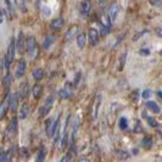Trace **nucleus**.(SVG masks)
Listing matches in <instances>:
<instances>
[{
  "instance_id": "f257e3e1",
  "label": "nucleus",
  "mask_w": 162,
  "mask_h": 162,
  "mask_svg": "<svg viewBox=\"0 0 162 162\" xmlns=\"http://www.w3.org/2000/svg\"><path fill=\"white\" fill-rule=\"evenodd\" d=\"M15 38L11 37L10 38V44H9V48H8V55L5 57V70H9L10 65L12 63L14 59H15Z\"/></svg>"
},
{
  "instance_id": "5701e85b",
  "label": "nucleus",
  "mask_w": 162,
  "mask_h": 162,
  "mask_svg": "<svg viewBox=\"0 0 162 162\" xmlns=\"http://www.w3.org/2000/svg\"><path fill=\"white\" fill-rule=\"evenodd\" d=\"M45 156H46V150L44 146H42L37 154V162H44L45 160Z\"/></svg>"
},
{
  "instance_id": "a18cd8bd",
  "label": "nucleus",
  "mask_w": 162,
  "mask_h": 162,
  "mask_svg": "<svg viewBox=\"0 0 162 162\" xmlns=\"http://www.w3.org/2000/svg\"><path fill=\"white\" fill-rule=\"evenodd\" d=\"M156 94H157V96H158V98H161V99H162V90H158V91H156Z\"/></svg>"
},
{
  "instance_id": "473e14b6",
  "label": "nucleus",
  "mask_w": 162,
  "mask_h": 162,
  "mask_svg": "<svg viewBox=\"0 0 162 162\" xmlns=\"http://www.w3.org/2000/svg\"><path fill=\"white\" fill-rule=\"evenodd\" d=\"M117 156L121 160H128V157L131 155H129L127 151H124V150H117Z\"/></svg>"
},
{
  "instance_id": "72a5a7b5",
  "label": "nucleus",
  "mask_w": 162,
  "mask_h": 162,
  "mask_svg": "<svg viewBox=\"0 0 162 162\" xmlns=\"http://www.w3.org/2000/svg\"><path fill=\"white\" fill-rule=\"evenodd\" d=\"M110 30H111V28H107V27H105V26H103L101 23H100V32H99V36H107L109 33H110Z\"/></svg>"
},
{
  "instance_id": "7ed1b4c3",
  "label": "nucleus",
  "mask_w": 162,
  "mask_h": 162,
  "mask_svg": "<svg viewBox=\"0 0 162 162\" xmlns=\"http://www.w3.org/2000/svg\"><path fill=\"white\" fill-rule=\"evenodd\" d=\"M71 123V113H68L67 118H66V123L63 127V135H62V140H61V149H66L67 143H68V127Z\"/></svg>"
},
{
  "instance_id": "dca6fc26",
  "label": "nucleus",
  "mask_w": 162,
  "mask_h": 162,
  "mask_svg": "<svg viewBox=\"0 0 162 162\" xmlns=\"http://www.w3.org/2000/svg\"><path fill=\"white\" fill-rule=\"evenodd\" d=\"M9 99H10V95L8 94V95H6L5 101L3 103V105H2V106H0V119H2V118L5 116V113H6L8 109H9Z\"/></svg>"
},
{
  "instance_id": "4be33fe9",
  "label": "nucleus",
  "mask_w": 162,
  "mask_h": 162,
  "mask_svg": "<svg viewBox=\"0 0 162 162\" xmlns=\"http://www.w3.org/2000/svg\"><path fill=\"white\" fill-rule=\"evenodd\" d=\"M143 116H144V118L148 121V123H149V125H150V127H152V128H157V127H158V123H157V121H156L154 117H150V116H148L145 111H143Z\"/></svg>"
},
{
  "instance_id": "2f4dec72",
  "label": "nucleus",
  "mask_w": 162,
  "mask_h": 162,
  "mask_svg": "<svg viewBox=\"0 0 162 162\" xmlns=\"http://www.w3.org/2000/svg\"><path fill=\"white\" fill-rule=\"evenodd\" d=\"M145 129L143 128V124L139 119H135V127H134V133H144Z\"/></svg>"
},
{
  "instance_id": "58836bf2",
  "label": "nucleus",
  "mask_w": 162,
  "mask_h": 162,
  "mask_svg": "<svg viewBox=\"0 0 162 162\" xmlns=\"http://www.w3.org/2000/svg\"><path fill=\"white\" fill-rule=\"evenodd\" d=\"M150 49H141L140 51H139V54L140 55H150Z\"/></svg>"
},
{
  "instance_id": "37998d69",
  "label": "nucleus",
  "mask_w": 162,
  "mask_h": 162,
  "mask_svg": "<svg viewBox=\"0 0 162 162\" xmlns=\"http://www.w3.org/2000/svg\"><path fill=\"white\" fill-rule=\"evenodd\" d=\"M78 162H90V161H89L87 157H81V158L78 160Z\"/></svg>"
},
{
  "instance_id": "aec40b11",
  "label": "nucleus",
  "mask_w": 162,
  "mask_h": 162,
  "mask_svg": "<svg viewBox=\"0 0 162 162\" xmlns=\"http://www.w3.org/2000/svg\"><path fill=\"white\" fill-rule=\"evenodd\" d=\"M54 42H55V36H46L45 37V39H44V42H43V48L44 49H49L52 44H54Z\"/></svg>"
},
{
  "instance_id": "f704fd0d",
  "label": "nucleus",
  "mask_w": 162,
  "mask_h": 162,
  "mask_svg": "<svg viewBox=\"0 0 162 162\" xmlns=\"http://www.w3.org/2000/svg\"><path fill=\"white\" fill-rule=\"evenodd\" d=\"M5 6L8 8V16L9 17H12L14 16V11H12V8H11V3L6 0V2H5Z\"/></svg>"
},
{
  "instance_id": "cd10ccee",
  "label": "nucleus",
  "mask_w": 162,
  "mask_h": 162,
  "mask_svg": "<svg viewBox=\"0 0 162 162\" xmlns=\"http://www.w3.org/2000/svg\"><path fill=\"white\" fill-rule=\"evenodd\" d=\"M127 55H128V52L127 51H124L121 56H119V65H118V71H122L123 70V67H124V63H125V59H127Z\"/></svg>"
},
{
  "instance_id": "9d476101",
  "label": "nucleus",
  "mask_w": 162,
  "mask_h": 162,
  "mask_svg": "<svg viewBox=\"0 0 162 162\" xmlns=\"http://www.w3.org/2000/svg\"><path fill=\"white\" fill-rule=\"evenodd\" d=\"M75 156H76V148H75V145H72L71 149L68 150V152L65 155L63 158L61 160V162H72L73 158H75Z\"/></svg>"
},
{
  "instance_id": "393cba45",
  "label": "nucleus",
  "mask_w": 162,
  "mask_h": 162,
  "mask_svg": "<svg viewBox=\"0 0 162 162\" xmlns=\"http://www.w3.org/2000/svg\"><path fill=\"white\" fill-rule=\"evenodd\" d=\"M151 145H152V137H144L141 139V146H144L145 149L151 148Z\"/></svg>"
},
{
  "instance_id": "20e7f679",
  "label": "nucleus",
  "mask_w": 162,
  "mask_h": 162,
  "mask_svg": "<svg viewBox=\"0 0 162 162\" xmlns=\"http://www.w3.org/2000/svg\"><path fill=\"white\" fill-rule=\"evenodd\" d=\"M119 10H121V6H119L117 3L112 4V5L109 8V11H107V17H109V20H110V22H111V23L116 22L117 17H118V15H119Z\"/></svg>"
},
{
  "instance_id": "f8f14e48",
  "label": "nucleus",
  "mask_w": 162,
  "mask_h": 162,
  "mask_svg": "<svg viewBox=\"0 0 162 162\" xmlns=\"http://www.w3.org/2000/svg\"><path fill=\"white\" fill-rule=\"evenodd\" d=\"M26 67H27L26 61H24V60H21V61L18 62V65H17V70H16V77H17V78H20V77H22V76L24 75Z\"/></svg>"
},
{
  "instance_id": "423d86ee",
  "label": "nucleus",
  "mask_w": 162,
  "mask_h": 162,
  "mask_svg": "<svg viewBox=\"0 0 162 162\" xmlns=\"http://www.w3.org/2000/svg\"><path fill=\"white\" fill-rule=\"evenodd\" d=\"M54 101H55V98L54 96H49V98L45 100L44 105L39 109V116H45L49 113V111L51 110L52 105H54Z\"/></svg>"
},
{
  "instance_id": "6e6552de",
  "label": "nucleus",
  "mask_w": 162,
  "mask_h": 162,
  "mask_svg": "<svg viewBox=\"0 0 162 162\" xmlns=\"http://www.w3.org/2000/svg\"><path fill=\"white\" fill-rule=\"evenodd\" d=\"M15 49H17V51L20 54H23L26 46H24V38H23V33L20 32L18 36H17V39H15Z\"/></svg>"
},
{
  "instance_id": "ddd939ff",
  "label": "nucleus",
  "mask_w": 162,
  "mask_h": 162,
  "mask_svg": "<svg viewBox=\"0 0 162 162\" xmlns=\"http://www.w3.org/2000/svg\"><path fill=\"white\" fill-rule=\"evenodd\" d=\"M91 11V4L90 2H82L81 3V14L83 16H88Z\"/></svg>"
},
{
  "instance_id": "c9c22d12",
  "label": "nucleus",
  "mask_w": 162,
  "mask_h": 162,
  "mask_svg": "<svg viewBox=\"0 0 162 162\" xmlns=\"http://www.w3.org/2000/svg\"><path fill=\"white\" fill-rule=\"evenodd\" d=\"M151 96V90L150 89H146V90H144L143 91V94H141V98L143 99H145V100H148L149 98Z\"/></svg>"
},
{
  "instance_id": "412c9836",
  "label": "nucleus",
  "mask_w": 162,
  "mask_h": 162,
  "mask_svg": "<svg viewBox=\"0 0 162 162\" xmlns=\"http://www.w3.org/2000/svg\"><path fill=\"white\" fill-rule=\"evenodd\" d=\"M28 115H29V106L27 104H23L20 110V119H26Z\"/></svg>"
},
{
  "instance_id": "4c0bfd02",
  "label": "nucleus",
  "mask_w": 162,
  "mask_h": 162,
  "mask_svg": "<svg viewBox=\"0 0 162 162\" xmlns=\"http://www.w3.org/2000/svg\"><path fill=\"white\" fill-rule=\"evenodd\" d=\"M144 33H148V30H146V29H145V30H143V32H139V33H137V34L134 36V39H133V40H134V42H135V40H138V38H139V37H141Z\"/></svg>"
},
{
  "instance_id": "c03bdc74",
  "label": "nucleus",
  "mask_w": 162,
  "mask_h": 162,
  "mask_svg": "<svg viewBox=\"0 0 162 162\" xmlns=\"http://www.w3.org/2000/svg\"><path fill=\"white\" fill-rule=\"evenodd\" d=\"M3 21H4V16H3V11L0 10V24L3 23Z\"/></svg>"
},
{
  "instance_id": "f3484780",
  "label": "nucleus",
  "mask_w": 162,
  "mask_h": 162,
  "mask_svg": "<svg viewBox=\"0 0 162 162\" xmlns=\"http://www.w3.org/2000/svg\"><path fill=\"white\" fill-rule=\"evenodd\" d=\"M77 30H78V26H72L68 30H67V33L65 34V40H71L73 37H75V34L77 33Z\"/></svg>"
},
{
  "instance_id": "9b49d317",
  "label": "nucleus",
  "mask_w": 162,
  "mask_h": 162,
  "mask_svg": "<svg viewBox=\"0 0 162 162\" xmlns=\"http://www.w3.org/2000/svg\"><path fill=\"white\" fill-rule=\"evenodd\" d=\"M18 95H17V93H15V94H12V95H10V99H9V107H11V111H16V109H17V104H18Z\"/></svg>"
},
{
  "instance_id": "a19ab883",
  "label": "nucleus",
  "mask_w": 162,
  "mask_h": 162,
  "mask_svg": "<svg viewBox=\"0 0 162 162\" xmlns=\"http://www.w3.org/2000/svg\"><path fill=\"white\" fill-rule=\"evenodd\" d=\"M17 5H18V8H21V9H22V11H23V12H26V8H24V4H23L22 2H17Z\"/></svg>"
},
{
  "instance_id": "7c9ffc66",
  "label": "nucleus",
  "mask_w": 162,
  "mask_h": 162,
  "mask_svg": "<svg viewBox=\"0 0 162 162\" xmlns=\"http://www.w3.org/2000/svg\"><path fill=\"white\" fill-rule=\"evenodd\" d=\"M11 82H12V77H11V75H10V73H6V76H5L4 79H3V84H4V87H5L6 89H9L10 85H11Z\"/></svg>"
},
{
  "instance_id": "b1692460",
  "label": "nucleus",
  "mask_w": 162,
  "mask_h": 162,
  "mask_svg": "<svg viewBox=\"0 0 162 162\" xmlns=\"http://www.w3.org/2000/svg\"><path fill=\"white\" fill-rule=\"evenodd\" d=\"M42 89H43V87H42L40 84H36V85L33 87V89H32V94H33V96H34L36 99H38L39 96H40Z\"/></svg>"
},
{
  "instance_id": "0eeeda50",
  "label": "nucleus",
  "mask_w": 162,
  "mask_h": 162,
  "mask_svg": "<svg viewBox=\"0 0 162 162\" xmlns=\"http://www.w3.org/2000/svg\"><path fill=\"white\" fill-rule=\"evenodd\" d=\"M99 38H100L99 32L96 30L95 28H90L89 32H88V39H89L90 45H96V44H98L99 43Z\"/></svg>"
},
{
  "instance_id": "a211bd4d",
  "label": "nucleus",
  "mask_w": 162,
  "mask_h": 162,
  "mask_svg": "<svg viewBox=\"0 0 162 162\" xmlns=\"http://www.w3.org/2000/svg\"><path fill=\"white\" fill-rule=\"evenodd\" d=\"M79 124H81V119H79V116H77L76 119H75V123H73V129H72V137H71L72 143L75 141L76 134H77V132H78V129H79Z\"/></svg>"
},
{
  "instance_id": "39448f33",
  "label": "nucleus",
  "mask_w": 162,
  "mask_h": 162,
  "mask_svg": "<svg viewBox=\"0 0 162 162\" xmlns=\"http://www.w3.org/2000/svg\"><path fill=\"white\" fill-rule=\"evenodd\" d=\"M59 96L61 99H70V98H72L73 96V88H72V84L71 83H66L65 84V87L59 91Z\"/></svg>"
},
{
  "instance_id": "79ce46f5",
  "label": "nucleus",
  "mask_w": 162,
  "mask_h": 162,
  "mask_svg": "<svg viewBox=\"0 0 162 162\" xmlns=\"http://www.w3.org/2000/svg\"><path fill=\"white\" fill-rule=\"evenodd\" d=\"M156 34L162 39V28H156Z\"/></svg>"
},
{
  "instance_id": "c756f323",
  "label": "nucleus",
  "mask_w": 162,
  "mask_h": 162,
  "mask_svg": "<svg viewBox=\"0 0 162 162\" xmlns=\"http://www.w3.org/2000/svg\"><path fill=\"white\" fill-rule=\"evenodd\" d=\"M118 127H119L121 131H125V129H127V127H128V121H127L125 117H121V118H119V121H118Z\"/></svg>"
},
{
  "instance_id": "a878e982",
  "label": "nucleus",
  "mask_w": 162,
  "mask_h": 162,
  "mask_svg": "<svg viewBox=\"0 0 162 162\" xmlns=\"http://www.w3.org/2000/svg\"><path fill=\"white\" fill-rule=\"evenodd\" d=\"M32 75H33V78H34L36 81H39V79L43 78V76H44V71H43V68H36Z\"/></svg>"
},
{
  "instance_id": "4468645a",
  "label": "nucleus",
  "mask_w": 162,
  "mask_h": 162,
  "mask_svg": "<svg viewBox=\"0 0 162 162\" xmlns=\"http://www.w3.org/2000/svg\"><path fill=\"white\" fill-rule=\"evenodd\" d=\"M63 24H65V21H63V18H62V17H57V18L52 20V22H51L50 27H51L52 29L57 30V29L62 28V27H63Z\"/></svg>"
},
{
  "instance_id": "49530a36",
  "label": "nucleus",
  "mask_w": 162,
  "mask_h": 162,
  "mask_svg": "<svg viewBox=\"0 0 162 162\" xmlns=\"http://www.w3.org/2000/svg\"><path fill=\"white\" fill-rule=\"evenodd\" d=\"M160 55H161V56H162V50H161V51H160Z\"/></svg>"
},
{
  "instance_id": "e433bc0d",
  "label": "nucleus",
  "mask_w": 162,
  "mask_h": 162,
  "mask_svg": "<svg viewBox=\"0 0 162 162\" xmlns=\"http://www.w3.org/2000/svg\"><path fill=\"white\" fill-rule=\"evenodd\" d=\"M42 12H43V15H44L45 17L50 16V14H51V11H50V8H48V6H43V10H42Z\"/></svg>"
},
{
  "instance_id": "1a4fd4ad",
  "label": "nucleus",
  "mask_w": 162,
  "mask_h": 162,
  "mask_svg": "<svg viewBox=\"0 0 162 162\" xmlns=\"http://www.w3.org/2000/svg\"><path fill=\"white\" fill-rule=\"evenodd\" d=\"M37 50V43H36V39L34 37H29L27 39V51L29 54L30 57H34V52Z\"/></svg>"
},
{
  "instance_id": "f03ea898",
  "label": "nucleus",
  "mask_w": 162,
  "mask_h": 162,
  "mask_svg": "<svg viewBox=\"0 0 162 162\" xmlns=\"http://www.w3.org/2000/svg\"><path fill=\"white\" fill-rule=\"evenodd\" d=\"M101 104H103V95L99 93V94H96V96H95L93 110H91V118H93V121L98 119V117H99V110L101 107Z\"/></svg>"
},
{
  "instance_id": "ea45409f",
  "label": "nucleus",
  "mask_w": 162,
  "mask_h": 162,
  "mask_svg": "<svg viewBox=\"0 0 162 162\" xmlns=\"http://www.w3.org/2000/svg\"><path fill=\"white\" fill-rule=\"evenodd\" d=\"M79 81H81V73L78 72V73L76 75V79H75V85H77V84L79 83Z\"/></svg>"
},
{
  "instance_id": "bb28decb",
  "label": "nucleus",
  "mask_w": 162,
  "mask_h": 162,
  "mask_svg": "<svg viewBox=\"0 0 162 162\" xmlns=\"http://www.w3.org/2000/svg\"><path fill=\"white\" fill-rule=\"evenodd\" d=\"M27 85H28V84H27L26 82L21 84V88H20V91L17 93V95L20 96V98H21V99H23V98H24V96L27 95Z\"/></svg>"
},
{
  "instance_id": "c85d7f7f",
  "label": "nucleus",
  "mask_w": 162,
  "mask_h": 162,
  "mask_svg": "<svg viewBox=\"0 0 162 162\" xmlns=\"http://www.w3.org/2000/svg\"><path fill=\"white\" fill-rule=\"evenodd\" d=\"M9 127H10V131H11L12 135H15L17 133V118L16 117L12 118V121H11V123H10Z\"/></svg>"
},
{
  "instance_id": "6ab92c4d",
  "label": "nucleus",
  "mask_w": 162,
  "mask_h": 162,
  "mask_svg": "<svg viewBox=\"0 0 162 162\" xmlns=\"http://www.w3.org/2000/svg\"><path fill=\"white\" fill-rule=\"evenodd\" d=\"M85 43H87V36H85V33L78 34V37H77V45H78V48L79 49H83L85 46Z\"/></svg>"
},
{
  "instance_id": "2eb2a0df",
  "label": "nucleus",
  "mask_w": 162,
  "mask_h": 162,
  "mask_svg": "<svg viewBox=\"0 0 162 162\" xmlns=\"http://www.w3.org/2000/svg\"><path fill=\"white\" fill-rule=\"evenodd\" d=\"M146 107H148L151 112H154V113H160V112H161V107L157 105V103H155V101H152V100H150V101L146 103Z\"/></svg>"
}]
</instances>
